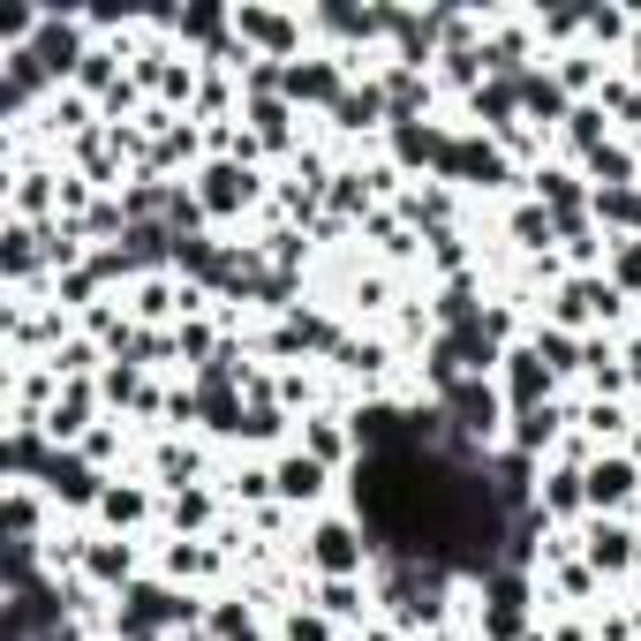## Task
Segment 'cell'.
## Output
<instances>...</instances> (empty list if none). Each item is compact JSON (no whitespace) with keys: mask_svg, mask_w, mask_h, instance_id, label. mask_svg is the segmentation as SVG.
<instances>
[{"mask_svg":"<svg viewBox=\"0 0 641 641\" xmlns=\"http://www.w3.org/2000/svg\"><path fill=\"white\" fill-rule=\"evenodd\" d=\"M325 603H333V611L347 619V611H355V589H347V581H325Z\"/></svg>","mask_w":641,"mask_h":641,"instance_id":"9a60e30c","label":"cell"},{"mask_svg":"<svg viewBox=\"0 0 641 641\" xmlns=\"http://www.w3.org/2000/svg\"><path fill=\"white\" fill-rule=\"evenodd\" d=\"M581 506V475H551V513H574Z\"/></svg>","mask_w":641,"mask_h":641,"instance_id":"8fae6325","label":"cell"},{"mask_svg":"<svg viewBox=\"0 0 641 641\" xmlns=\"http://www.w3.org/2000/svg\"><path fill=\"white\" fill-rule=\"evenodd\" d=\"M581 491H589L597 506H627V491H634V469H627V461H597V469L581 475Z\"/></svg>","mask_w":641,"mask_h":641,"instance_id":"7a4b0ae2","label":"cell"},{"mask_svg":"<svg viewBox=\"0 0 641 641\" xmlns=\"http://www.w3.org/2000/svg\"><path fill=\"white\" fill-rule=\"evenodd\" d=\"M445 400H453V416H461V423L469 430H491V416H498V400H491V385H453V392H445Z\"/></svg>","mask_w":641,"mask_h":641,"instance_id":"3957f363","label":"cell"},{"mask_svg":"<svg viewBox=\"0 0 641 641\" xmlns=\"http://www.w3.org/2000/svg\"><path fill=\"white\" fill-rule=\"evenodd\" d=\"M597 212H603V219H627V227H641V197H634V189H597Z\"/></svg>","mask_w":641,"mask_h":641,"instance_id":"ba28073f","label":"cell"},{"mask_svg":"<svg viewBox=\"0 0 641 641\" xmlns=\"http://www.w3.org/2000/svg\"><path fill=\"white\" fill-rule=\"evenodd\" d=\"M506 362H513V400L536 416V400H544V385H551V378H544V347H513Z\"/></svg>","mask_w":641,"mask_h":641,"instance_id":"6da1fadb","label":"cell"},{"mask_svg":"<svg viewBox=\"0 0 641 641\" xmlns=\"http://www.w3.org/2000/svg\"><path fill=\"white\" fill-rule=\"evenodd\" d=\"M589 558H597V566H627V558H634V536H627V528H589Z\"/></svg>","mask_w":641,"mask_h":641,"instance_id":"8992f818","label":"cell"},{"mask_svg":"<svg viewBox=\"0 0 641 641\" xmlns=\"http://www.w3.org/2000/svg\"><path fill=\"white\" fill-rule=\"evenodd\" d=\"M619 287H641V242L627 256H619Z\"/></svg>","mask_w":641,"mask_h":641,"instance_id":"5bb4252c","label":"cell"},{"mask_svg":"<svg viewBox=\"0 0 641 641\" xmlns=\"http://www.w3.org/2000/svg\"><path fill=\"white\" fill-rule=\"evenodd\" d=\"M204 513H212V506H204V498H197V491H181V498H174V521H189V528H197V521H204Z\"/></svg>","mask_w":641,"mask_h":641,"instance_id":"7c38bea8","label":"cell"},{"mask_svg":"<svg viewBox=\"0 0 641 641\" xmlns=\"http://www.w3.org/2000/svg\"><path fill=\"white\" fill-rule=\"evenodd\" d=\"M234 197H250V174H234V167H219L212 174V189H204V212H227Z\"/></svg>","mask_w":641,"mask_h":641,"instance_id":"52a82bcc","label":"cell"},{"mask_svg":"<svg viewBox=\"0 0 641 641\" xmlns=\"http://www.w3.org/2000/svg\"><path fill=\"white\" fill-rule=\"evenodd\" d=\"M309 551H317V566H325V574H355V536H347V528H317V544H309Z\"/></svg>","mask_w":641,"mask_h":641,"instance_id":"277c9868","label":"cell"},{"mask_svg":"<svg viewBox=\"0 0 641 641\" xmlns=\"http://www.w3.org/2000/svg\"><path fill=\"white\" fill-rule=\"evenodd\" d=\"M287 641H325V619H287Z\"/></svg>","mask_w":641,"mask_h":641,"instance_id":"4fadbf2b","label":"cell"},{"mask_svg":"<svg viewBox=\"0 0 641 641\" xmlns=\"http://www.w3.org/2000/svg\"><path fill=\"white\" fill-rule=\"evenodd\" d=\"M98 513H106L114 528H128V521H144V498H136V491H106V498H98Z\"/></svg>","mask_w":641,"mask_h":641,"instance_id":"9c48e42d","label":"cell"},{"mask_svg":"<svg viewBox=\"0 0 641 641\" xmlns=\"http://www.w3.org/2000/svg\"><path fill=\"white\" fill-rule=\"evenodd\" d=\"M280 491H287V498H317V491H325V461H287V469H280Z\"/></svg>","mask_w":641,"mask_h":641,"instance_id":"5b68a950","label":"cell"},{"mask_svg":"<svg viewBox=\"0 0 641 641\" xmlns=\"http://www.w3.org/2000/svg\"><path fill=\"white\" fill-rule=\"evenodd\" d=\"M91 574H98V581H128V551H114V544L91 551Z\"/></svg>","mask_w":641,"mask_h":641,"instance_id":"30bf717a","label":"cell"}]
</instances>
